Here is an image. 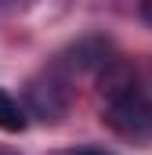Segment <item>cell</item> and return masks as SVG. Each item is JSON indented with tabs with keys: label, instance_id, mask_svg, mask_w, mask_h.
Masks as SVG:
<instances>
[{
	"label": "cell",
	"instance_id": "obj_4",
	"mask_svg": "<svg viewBox=\"0 0 152 155\" xmlns=\"http://www.w3.org/2000/svg\"><path fill=\"white\" fill-rule=\"evenodd\" d=\"M141 18H145V22H152V0H145V4H141Z\"/></svg>",
	"mask_w": 152,
	"mask_h": 155
},
{
	"label": "cell",
	"instance_id": "obj_1",
	"mask_svg": "<svg viewBox=\"0 0 152 155\" xmlns=\"http://www.w3.org/2000/svg\"><path fill=\"white\" fill-rule=\"evenodd\" d=\"M102 119H105V126L116 130L119 137L145 141V137H152V97L141 87H134V90L119 94L112 101H105Z\"/></svg>",
	"mask_w": 152,
	"mask_h": 155
},
{
	"label": "cell",
	"instance_id": "obj_2",
	"mask_svg": "<svg viewBox=\"0 0 152 155\" xmlns=\"http://www.w3.org/2000/svg\"><path fill=\"white\" fill-rule=\"evenodd\" d=\"M26 108L36 119H43V123H58L65 116V108H69V87H65V79H58V76L33 79L29 90H26Z\"/></svg>",
	"mask_w": 152,
	"mask_h": 155
},
{
	"label": "cell",
	"instance_id": "obj_3",
	"mask_svg": "<svg viewBox=\"0 0 152 155\" xmlns=\"http://www.w3.org/2000/svg\"><path fill=\"white\" fill-rule=\"evenodd\" d=\"M26 123H29V116H26V108L18 105V97H11V94L0 87V130H4V134H22Z\"/></svg>",
	"mask_w": 152,
	"mask_h": 155
},
{
	"label": "cell",
	"instance_id": "obj_5",
	"mask_svg": "<svg viewBox=\"0 0 152 155\" xmlns=\"http://www.w3.org/2000/svg\"><path fill=\"white\" fill-rule=\"evenodd\" d=\"M76 155H105V152H94V148H83V152H76Z\"/></svg>",
	"mask_w": 152,
	"mask_h": 155
}]
</instances>
